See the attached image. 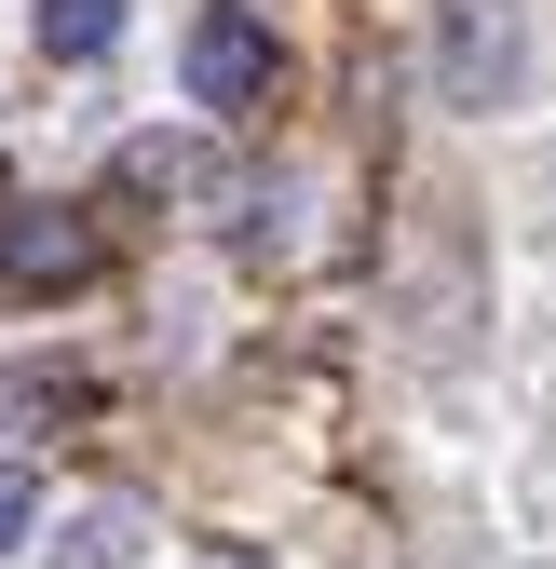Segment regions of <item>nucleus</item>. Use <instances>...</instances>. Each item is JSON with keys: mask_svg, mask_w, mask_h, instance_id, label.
<instances>
[{"mask_svg": "<svg viewBox=\"0 0 556 569\" xmlns=\"http://www.w3.org/2000/svg\"><path fill=\"white\" fill-rule=\"evenodd\" d=\"M54 569H136V502H96V516H68Z\"/></svg>", "mask_w": 556, "mask_h": 569, "instance_id": "nucleus-5", "label": "nucleus"}, {"mask_svg": "<svg viewBox=\"0 0 556 569\" xmlns=\"http://www.w3.org/2000/svg\"><path fill=\"white\" fill-rule=\"evenodd\" d=\"M203 569H258V556H203Z\"/></svg>", "mask_w": 556, "mask_h": 569, "instance_id": "nucleus-8", "label": "nucleus"}, {"mask_svg": "<svg viewBox=\"0 0 556 569\" xmlns=\"http://www.w3.org/2000/svg\"><path fill=\"white\" fill-rule=\"evenodd\" d=\"M28 529H41V488H28L14 461H0V556H28Z\"/></svg>", "mask_w": 556, "mask_h": 569, "instance_id": "nucleus-7", "label": "nucleus"}, {"mask_svg": "<svg viewBox=\"0 0 556 569\" xmlns=\"http://www.w3.org/2000/svg\"><path fill=\"white\" fill-rule=\"evenodd\" d=\"M122 190H150V203H203V150L190 136H122V163H109Z\"/></svg>", "mask_w": 556, "mask_h": 569, "instance_id": "nucleus-3", "label": "nucleus"}, {"mask_svg": "<svg viewBox=\"0 0 556 569\" xmlns=\"http://www.w3.org/2000/svg\"><path fill=\"white\" fill-rule=\"evenodd\" d=\"M271 68H286V54H271V28L245 14V0H203V14H190V109H258Z\"/></svg>", "mask_w": 556, "mask_h": 569, "instance_id": "nucleus-1", "label": "nucleus"}, {"mask_svg": "<svg viewBox=\"0 0 556 569\" xmlns=\"http://www.w3.org/2000/svg\"><path fill=\"white\" fill-rule=\"evenodd\" d=\"M41 407H82V367H0V420H41Z\"/></svg>", "mask_w": 556, "mask_h": 569, "instance_id": "nucleus-6", "label": "nucleus"}, {"mask_svg": "<svg viewBox=\"0 0 556 569\" xmlns=\"http://www.w3.org/2000/svg\"><path fill=\"white\" fill-rule=\"evenodd\" d=\"M122 41V0H41V54L54 68H82V54H109Z\"/></svg>", "mask_w": 556, "mask_h": 569, "instance_id": "nucleus-4", "label": "nucleus"}, {"mask_svg": "<svg viewBox=\"0 0 556 569\" xmlns=\"http://www.w3.org/2000/svg\"><path fill=\"white\" fill-rule=\"evenodd\" d=\"M0 284H14V299H68V284H96V231L54 218V203H14V218H0Z\"/></svg>", "mask_w": 556, "mask_h": 569, "instance_id": "nucleus-2", "label": "nucleus"}]
</instances>
